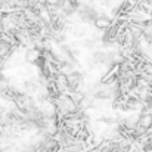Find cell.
Masks as SVG:
<instances>
[{"mask_svg":"<svg viewBox=\"0 0 152 152\" xmlns=\"http://www.w3.org/2000/svg\"><path fill=\"white\" fill-rule=\"evenodd\" d=\"M68 77V84H69V93H74V92H78L81 83H83V75L78 72V71H72L69 74H66Z\"/></svg>","mask_w":152,"mask_h":152,"instance_id":"6da1fadb","label":"cell"},{"mask_svg":"<svg viewBox=\"0 0 152 152\" xmlns=\"http://www.w3.org/2000/svg\"><path fill=\"white\" fill-rule=\"evenodd\" d=\"M112 19L109 18V16H106V15H99L98 13V16H96V19H95V22H93V25L98 28V30H101V31H106L108 28H111L112 27Z\"/></svg>","mask_w":152,"mask_h":152,"instance_id":"7a4b0ae2","label":"cell"},{"mask_svg":"<svg viewBox=\"0 0 152 152\" xmlns=\"http://www.w3.org/2000/svg\"><path fill=\"white\" fill-rule=\"evenodd\" d=\"M83 46H84V48H95V40L87 39V40H84V42H83Z\"/></svg>","mask_w":152,"mask_h":152,"instance_id":"3957f363","label":"cell"},{"mask_svg":"<svg viewBox=\"0 0 152 152\" xmlns=\"http://www.w3.org/2000/svg\"><path fill=\"white\" fill-rule=\"evenodd\" d=\"M1 152H15V151H13L12 148H4V149H3Z\"/></svg>","mask_w":152,"mask_h":152,"instance_id":"277c9868","label":"cell"}]
</instances>
